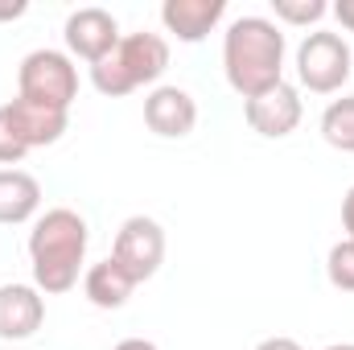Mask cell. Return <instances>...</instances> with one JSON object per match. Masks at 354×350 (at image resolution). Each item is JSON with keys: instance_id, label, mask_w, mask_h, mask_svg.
Here are the masks:
<instances>
[{"instance_id": "6da1fadb", "label": "cell", "mask_w": 354, "mask_h": 350, "mask_svg": "<svg viewBox=\"0 0 354 350\" xmlns=\"http://www.w3.org/2000/svg\"><path fill=\"white\" fill-rule=\"evenodd\" d=\"M87 219L71 206H54L37 214L29 231V264H33V288L37 293H71L79 284V272L87 260Z\"/></svg>"}, {"instance_id": "7a4b0ae2", "label": "cell", "mask_w": 354, "mask_h": 350, "mask_svg": "<svg viewBox=\"0 0 354 350\" xmlns=\"http://www.w3.org/2000/svg\"><path fill=\"white\" fill-rule=\"evenodd\" d=\"M223 71L235 95L256 99L284 83V33L268 17H239L223 33Z\"/></svg>"}, {"instance_id": "3957f363", "label": "cell", "mask_w": 354, "mask_h": 350, "mask_svg": "<svg viewBox=\"0 0 354 350\" xmlns=\"http://www.w3.org/2000/svg\"><path fill=\"white\" fill-rule=\"evenodd\" d=\"M165 71H169V42L161 33H128L103 62L91 66V83L99 95L120 99L140 87H153Z\"/></svg>"}, {"instance_id": "277c9868", "label": "cell", "mask_w": 354, "mask_h": 350, "mask_svg": "<svg viewBox=\"0 0 354 350\" xmlns=\"http://www.w3.org/2000/svg\"><path fill=\"white\" fill-rule=\"evenodd\" d=\"M17 95L33 99V103H46V107L71 111V103L79 99V66L62 50H33V54L21 58Z\"/></svg>"}, {"instance_id": "5b68a950", "label": "cell", "mask_w": 354, "mask_h": 350, "mask_svg": "<svg viewBox=\"0 0 354 350\" xmlns=\"http://www.w3.org/2000/svg\"><path fill=\"white\" fill-rule=\"evenodd\" d=\"M351 62H354V54L346 46V37L330 33V29H313L297 46V79H301V87H309L313 95H334V91L346 87Z\"/></svg>"}, {"instance_id": "8992f818", "label": "cell", "mask_w": 354, "mask_h": 350, "mask_svg": "<svg viewBox=\"0 0 354 350\" xmlns=\"http://www.w3.org/2000/svg\"><path fill=\"white\" fill-rule=\"evenodd\" d=\"M111 260L120 264L136 284L153 280L161 272V264H165V231H161V223L149 219V214L124 219L120 231H115V243H111Z\"/></svg>"}, {"instance_id": "52a82bcc", "label": "cell", "mask_w": 354, "mask_h": 350, "mask_svg": "<svg viewBox=\"0 0 354 350\" xmlns=\"http://www.w3.org/2000/svg\"><path fill=\"white\" fill-rule=\"evenodd\" d=\"M62 37H66V50H71L75 58H83V62L95 66V62H103V58L120 46V25H115V17H111L107 8L87 4V8H75V12L66 17Z\"/></svg>"}, {"instance_id": "ba28073f", "label": "cell", "mask_w": 354, "mask_h": 350, "mask_svg": "<svg viewBox=\"0 0 354 350\" xmlns=\"http://www.w3.org/2000/svg\"><path fill=\"white\" fill-rule=\"evenodd\" d=\"M243 120L252 124V132H260L268 140H280L288 132H297L301 124V91L292 83H276L272 91L243 99Z\"/></svg>"}, {"instance_id": "9c48e42d", "label": "cell", "mask_w": 354, "mask_h": 350, "mask_svg": "<svg viewBox=\"0 0 354 350\" xmlns=\"http://www.w3.org/2000/svg\"><path fill=\"white\" fill-rule=\"evenodd\" d=\"M4 116H8V124L17 128V136L25 140V149L58 145L62 132L71 128V111H62V107H46V103L21 99V95L4 103Z\"/></svg>"}, {"instance_id": "30bf717a", "label": "cell", "mask_w": 354, "mask_h": 350, "mask_svg": "<svg viewBox=\"0 0 354 350\" xmlns=\"http://www.w3.org/2000/svg\"><path fill=\"white\" fill-rule=\"evenodd\" d=\"M145 124L165 140H181L198 124V103L185 87H153L145 99Z\"/></svg>"}, {"instance_id": "8fae6325", "label": "cell", "mask_w": 354, "mask_h": 350, "mask_svg": "<svg viewBox=\"0 0 354 350\" xmlns=\"http://www.w3.org/2000/svg\"><path fill=\"white\" fill-rule=\"evenodd\" d=\"M46 322V297L33 284H0V338L25 342Z\"/></svg>"}, {"instance_id": "7c38bea8", "label": "cell", "mask_w": 354, "mask_h": 350, "mask_svg": "<svg viewBox=\"0 0 354 350\" xmlns=\"http://www.w3.org/2000/svg\"><path fill=\"white\" fill-rule=\"evenodd\" d=\"M227 0H165L161 4V21L177 42H202L206 33H214V25L223 21Z\"/></svg>"}, {"instance_id": "4fadbf2b", "label": "cell", "mask_w": 354, "mask_h": 350, "mask_svg": "<svg viewBox=\"0 0 354 350\" xmlns=\"http://www.w3.org/2000/svg\"><path fill=\"white\" fill-rule=\"evenodd\" d=\"M41 210V185L25 169H0V223L21 227Z\"/></svg>"}, {"instance_id": "5bb4252c", "label": "cell", "mask_w": 354, "mask_h": 350, "mask_svg": "<svg viewBox=\"0 0 354 350\" xmlns=\"http://www.w3.org/2000/svg\"><path fill=\"white\" fill-rule=\"evenodd\" d=\"M132 288H136V280L111 260V256L91 264L87 276H83V293H87V301L95 309H124L128 297H132Z\"/></svg>"}, {"instance_id": "9a60e30c", "label": "cell", "mask_w": 354, "mask_h": 350, "mask_svg": "<svg viewBox=\"0 0 354 350\" xmlns=\"http://www.w3.org/2000/svg\"><path fill=\"white\" fill-rule=\"evenodd\" d=\"M322 136H326L330 149L354 153V95L334 99V103L322 111Z\"/></svg>"}, {"instance_id": "2e32d148", "label": "cell", "mask_w": 354, "mask_h": 350, "mask_svg": "<svg viewBox=\"0 0 354 350\" xmlns=\"http://www.w3.org/2000/svg\"><path fill=\"white\" fill-rule=\"evenodd\" d=\"M326 276L338 293H354V239H338L326 256Z\"/></svg>"}, {"instance_id": "e0dca14e", "label": "cell", "mask_w": 354, "mask_h": 350, "mask_svg": "<svg viewBox=\"0 0 354 350\" xmlns=\"http://www.w3.org/2000/svg\"><path fill=\"white\" fill-rule=\"evenodd\" d=\"M272 12L284 25H317L330 12V4L326 0H272Z\"/></svg>"}, {"instance_id": "ac0fdd59", "label": "cell", "mask_w": 354, "mask_h": 350, "mask_svg": "<svg viewBox=\"0 0 354 350\" xmlns=\"http://www.w3.org/2000/svg\"><path fill=\"white\" fill-rule=\"evenodd\" d=\"M25 153H29V149H25V140L17 136V128L8 124L4 103H0V165H12V169H17V161H21Z\"/></svg>"}, {"instance_id": "d6986e66", "label": "cell", "mask_w": 354, "mask_h": 350, "mask_svg": "<svg viewBox=\"0 0 354 350\" xmlns=\"http://www.w3.org/2000/svg\"><path fill=\"white\" fill-rule=\"evenodd\" d=\"M330 12L342 21V29H351L354 33V0H338V4H330Z\"/></svg>"}, {"instance_id": "ffe728a7", "label": "cell", "mask_w": 354, "mask_h": 350, "mask_svg": "<svg viewBox=\"0 0 354 350\" xmlns=\"http://www.w3.org/2000/svg\"><path fill=\"white\" fill-rule=\"evenodd\" d=\"M342 227H346V239H354V185L342 198Z\"/></svg>"}, {"instance_id": "44dd1931", "label": "cell", "mask_w": 354, "mask_h": 350, "mask_svg": "<svg viewBox=\"0 0 354 350\" xmlns=\"http://www.w3.org/2000/svg\"><path fill=\"white\" fill-rule=\"evenodd\" d=\"M256 350H305V347H301L297 338H284V334H276V338H264Z\"/></svg>"}, {"instance_id": "7402d4cb", "label": "cell", "mask_w": 354, "mask_h": 350, "mask_svg": "<svg viewBox=\"0 0 354 350\" xmlns=\"http://www.w3.org/2000/svg\"><path fill=\"white\" fill-rule=\"evenodd\" d=\"M29 12V4L25 0H12V4H0V21H17V17H25Z\"/></svg>"}, {"instance_id": "603a6c76", "label": "cell", "mask_w": 354, "mask_h": 350, "mask_svg": "<svg viewBox=\"0 0 354 350\" xmlns=\"http://www.w3.org/2000/svg\"><path fill=\"white\" fill-rule=\"evenodd\" d=\"M111 350H157V342H149V338H124V342H115Z\"/></svg>"}, {"instance_id": "cb8c5ba5", "label": "cell", "mask_w": 354, "mask_h": 350, "mask_svg": "<svg viewBox=\"0 0 354 350\" xmlns=\"http://www.w3.org/2000/svg\"><path fill=\"white\" fill-rule=\"evenodd\" d=\"M326 350H354V342H334V347H326Z\"/></svg>"}]
</instances>
